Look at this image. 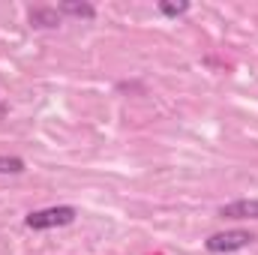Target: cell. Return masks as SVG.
I'll return each mask as SVG.
<instances>
[{"instance_id": "obj_2", "label": "cell", "mask_w": 258, "mask_h": 255, "mask_svg": "<svg viewBox=\"0 0 258 255\" xmlns=\"http://www.w3.org/2000/svg\"><path fill=\"white\" fill-rule=\"evenodd\" d=\"M252 240H255V237H252L249 231H243V228H231V231L210 234V237L204 240V246H207V252L222 255V252H237V249H246Z\"/></svg>"}, {"instance_id": "obj_7", "label": "cell", "mask_w": 258, "mask_h": 255, "mask_svg": "<svg viewBox=\"0 0 258 255\" xmlns=\"http://www.w3.org/2000/svg\"><path fill=\"white\" fill-rule=\"evenodd\" d=\"M159 12L168 15V18H177V15H186V12H189V3H186V0H180V3H165V0H162V3H159Z\"/></svg>"}, {"instance_id": "obj_5", "label": "cell", "mask_w": 258, "mask_h": 255, "mask_svg": "<svg viewBox=\"0 0 258 255\" xmlns=\"http://www.w3.org/2000/svg\"><path fill=\"white\" fill-rule=\"evenodd\" d=\"M30 24H33V27H57V24H60V12H57V9L36 6V9H30Z\"/></svg>"}, {"instance_id": "obj_3", "label": "cell", "mask_w": 258, "mask_h": 255, "mask_svg": "<svg viewBox=\"0 0 258 255\" xmlns=\"http://www.w3.org/2000/svg\"><path fill=\"white\" fill-rule=\"evenodd\" d=\"M219 216L225 219H258V198H240L219 207Z\"/></svg>"}, {"instance_id": "obj_4", "label": "cell", "mask_w": 258, "mask_h": 255, "mask_svg": "<svg viewBox=\"0 0 258 255\" xmlns=\"http://www.w3.org/2000/svg\"><path fill=\"white\" fill-rule=\"evenodd\" d=\"M57 12L72 15V18H84V21H90V18L96 15V9H93L90 3H84V0H63V3L57 6Z\"/></svg>"}, {"instance_id": "obj_6", "label": "cell", "mask_w": 258, "mask_h": 255, "mask_svg": "<svg viewBox=\"0 0 258 255\" xmlns=\"http://www.w3.org/2000/svg\"><path fill=\"white\" fill-rule=\"evenodd\" d=\"M24 171V159L18 156H0V174H21Z\"/></svg>"}, {"instance_id": "obj_1", "label": "cell", "mask_w": 258, "mask_h": 255, "mask_svg": "<svg viewBox=\"0 0 258 255\" xmlns=\"http://www.w3.org/2000/svg\"><path fill=\"white\" fill-rule=\"evenodd\" d=\"M75 207H45V210H33L27 219H24V225L27 228H33V231H48V228H60V225H69V222H75Z\"/></svg>"}]
</instances>
